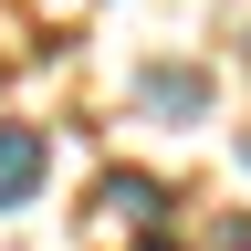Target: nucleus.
<instances>
[{
    "mask_svg": "<svg viewBox=\"0 0 251 251\" xmlns=\"http://www.w3.org/2000/svg\"><path fill=\"white\" fill-rule=\"evenodd\" d=\"M105 209L147 230V220H157V178H105Z\"/></svg>",
    "mask_w": 251,
    "mask_h": 251,
    "instance_id": "obj_2",
    "label": "nucleus"
},
{
    "mask_svg": "<svg viewBox=\"0 0 251 251\" xmlns=\"http://www.w3.org/2000/svg\"><path fill=\"white\" fill-rule=\"evenodd\" d=\"M147 94H157L168 115H188V105H199V74H147Z\"/></svg>",
    "mask_w": 251,
    "mask_h": 251,
    "instance_id": "obj_3",
    "label": "nucleus"
},
{
    "mask_svg": "<svg viewBox=\"0 0 251 251\" xmlns=\"http://www.w3.org/2000/svg\"><path fill=\"white\" fill-rule=\"evenodd\" d=\"M42 168H52L42 126H0V209H21L31 188H42Z\"/></svg>",
    "mask_w": 251,
    "mask_h": 251,
    "instance_id": "obj_1",
    "label": "nucleus"
},
{
    "mask_svg": "<svg viewBox=\"0 0 251 251\" xmlns=\"http://www.w3.org/2000/svg\"><path fill=\"white\" fill-rule=\"evenodd\" d=\"M147 251H178V241H147Z\"/></svg>",
    "mask_w": 251,
    "mask_h": 251,
    "instance_id": "obj_4",
    "label": "nucleus"
}]
</instances>
